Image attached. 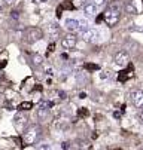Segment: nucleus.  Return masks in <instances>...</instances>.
Wrapping results in <instances>:
<instances>
[{
	"mask_svg": "<svg viewBox=\"0 0 143 150\" xmlns=\"http://www.w3.org/2000/svg\"><path fill=\"white\" fill-rule=\"evenodd\" d=\"M40 134H42V131H40L39 125H30L23 131V140L26 144H34L39 140Z\"/></svg>",
	"mask_w": 143,
	"mask_h": 150,
	"instance_id": "1",
	"label": "nucleus"
},
{
	"mask_svg": "<svg viewBox=\"0 0 143 150\" xmlns=\"http://www.w3.org/2000/svg\"><path fill=\"white\" fill-rule=\"evenodd\" d=\"M119 11H121V9H115V8H112V6L107 8V11L103 13V15H105V23H106V25L113 27V25L118 23V21H119Z\"/></svg>",
	"mask_w": 143,
	"mask_h": 150,
	"instance_id": "2",
	"label": "nucleus"
},
{
	"mask_svg": "<svg viewBox=\"0 0 143 150\" xmlns=\"http://www.w3.org/2000/svg\"><path fill=\"white\" fill-rule=\"evenodd\" d=\"M43 36L42 30L40 28H36V27H30L26 30V42L27 43H36L37 40H40Z\"/></svg>",
	"mask_w": 143,
	"mask_h": 150,
	"instance_id": "3",
	"label": "nucleus"
},
{
	"mask_svg": "<svg viewBox=\"0 0 143 150\" xmlns=\"http://www.w3.org/2000/svg\"><path fill=\"white\" fill-rule=\"evenodd\" d=\"M49 107H52V103H48V101H42L39 104V109H37V117L39 120L45 122L49 116Z\"/></svg>",
	"mask_w": 143,
	"mask_h": 150,
	"instance_id": "4",
	"label": "nucleus"
},
{
	"mask_svg": "<svg viewBox=\"0 0 143 150\" xmlns=\"http://www.w3.org/2000/svg\"><path fill=\"white\" fill-rule=\"evenodd\" d=\"M27 120H28L27 116H26L24 113H21V110H19V113L15 115V117H14V125H15V128H16L19 132H23V131L26 129Z\"/></svg>",
	"mask_w": 143,
	"mask_h": 150,
	"instance_id": "5",
	"label": "nucleus"
},
{
	"mask_svg": "<svg viewBox=\"0 0 143 150\" xmlns=\"http://www.w3.org/2000/svg\"><path fill=\"white\" fill-rule=\"evenodd\" d=\"M130 100H131V103H133L134 107L143 110V91H140V89L133 91V92L130 94Z\"/></svg>",
	"mask_w": 143,
	"mask_h": 150,
	"instance_id": "6",
	"label": "nucleus"
},
{
	"mask_svg": "<svg viewBox=\"0 0 143 150\" xmlns=\"http://www.w3.org/2000/svg\"><path fill=\"white\" fill-rule=\"evenodd\" d=\"M76 43H78V37L75 34H67V36H64L63 39H61V46H63L64 49H67V51L73 49L76 46Z\"/></svg>",
	"mask_w": 143,
	"mask_h": 150,
	"instance_id": "7",
	"label": "nucleus"
},
{
	"mask_svg": "<svg viewBox=\"0 0 143 150\" xmlns=\"http://www.w3.org/2000/svg\"><path fill=\"white\" fill-rule=\"evenodd\" d=\"M80 37H82V40L92 43V42H95V40H97L98 33H97V30H94V28H90V27H88V28H85V30L80 31Z\"/></svg>",
	"mask_w": 143,
	"mask_h": 150,
	"instance_id": "8",
	"label": "nucleus"
},
{
	"mask_svg": "<svg viewBox=\"0 0 143 150\" xmlns=\"http://www.w3.org/2000/svg\"><path fill=\"white\" fill-rule=\"evenodd\" d=\"M113 61H115L116 66H119V67H125V66H128V61H130L128 52H125V51H119V52L115 55Z\"/></svg>",
	"mask_w": 143,
	"mask_h": 150,
	"instance_id": "9",
	"label": "nucleus"
},
{
	"mask_svg": "<svg viewBox=\"0 0 143 150\" xmlns=\"http://www.w3.org/2000/svg\"><path fill=\"white\" fill-rule=\"evenodd\" d=\"M66 28L69 31H80V25H79V19H66Z\"/></svg>",
	"mask_w": 143,
	"mask_h": 150,
	"instance_id": "10",
	"label": "nucleus"
},
{
	"mask_svg": "<svg viewBox=\"0 0 143 150\" xmlns=\"http://www.w3.org/2000/svg\"><path fill=\"white\" fill-rule=\"evenodd\" d=\"M84 13H85V15H88V16L95 15V13H97V6H95L92 2L85 3V5H84Z\"/></svg>",
	"mask_w": 143,
	"mask_h": 150,
	"instance_id": "11",
	"label": "nucleus"
},
{
	"mask_svg": "<svg viewBox=\"0 0 143 150\" xmlns=\"http://www.w3.org/2000/svg\"><path fill=\"white\" fill-rule=\"evenodd\" d=\"M48 34L52 40H55L58 36H60V27L57 24H49L48 25Z\"/></svg>",
	"mask_w": 143,
	"mask_h": 150,
	"instance_id": "12",
	"label": "nucleus"
},
{
	"mask_svg": "<svg viewBox=\"0 0 143 150\" xmlns=\"http://www.w3.org/2000/svg\"><path fill=\"white\" fill-rule=\"evenodd\" d=\"M124 9H125V12H127V13H131V15L137 13V8L134 6V3H133V2H127V3L124 5Z\"/></svg>",
	"mask_w": 143,
	"mask_h": 150,
	"instance_id": "13",
	"label": "nucleus"
},
{
	"mask_svg": "<svg viewBox=\"0 0 143 150\" xmlns=\"http://www.w3.org/2000/svg\"><path fill=\"white\" fill-rule=\"evenodd\" d=\"M33 107V103H30V101H24V103H21L18 105V110H21V112H26V110H30Z\"/></svg>",
	"mask_w": 143,
	"mask_h": 150,
	"instance_id": "14",
	"label": "nucleus"
},
{
	"mask_svg": "<svg viewBox=\"0 0 143 150\" xmlns=\"http://www.w3.org/2000/svg\"><path fill=\"white\" fill-rule=\"evenodd\" d=\"M33 64H34V66H42V64H43V57L39 55V54L33 55Z\"/></svg>",
	"mask_w": 143,
	"mask_h": 150,
	"instance_id": "15",
	"label": "nucleus"
},
{
	"mask_svg": "<svg viewBox=\"0 0 143 150\" xmlns=\"http://www.w3.org/2000/svg\"><path fill=\"white\" fill-rule=\"evenodd\" d=\"M130 71H133V70H130ZM130 71H121L119 73V80L121 82H125L127 77H128V74H130Z\"/></svg>",
	"mask_w": 143,
	"mask_h": 150,
	"instance_id": "16",
	"label": "nucleus"
},
{
	"mask_svg": "<svg viewBox=\"0 0 143 150\" xmlns=\"http://www.w3.org/2000/svg\"><path fill=\"white\" fill-rule=\"evenodd\" d=\"M79 25H80V31L88 28V21L87 19H79Z\"/></svg>",
	"mask_w": 143,
	"mask_h": 150,
	"instance_id": "17",
	"label": "nucleus"
},
{
	"mask_svg": "<svg viewBox=\"0 0 143 150\" xmlns=\"http://www.w3.org/2000/svg\"><path fill=\"white\" fill-rule=\"evenodd\" d=\"M78 115H79L80 117H87V116L90 115V112H88V109H79Z\"/></svg>",
	"mask_w": 143,
	"mask_h": 150,
	"instance_id": "18",
	"label": "nucleus"
},
{
	"mask_svg": "<svg viewBox=\"0 0 143 150\" xmlns=\"http://www.w3.org/2000/svg\"><path fill=\"white\" fill-rule=\"evenodd\" d=\"M84 2L85 0H72V5L75 8H80V6H84Z\"/></svg>",
	"mask_w": 143,
	"mask_h": 150,
	"instance_id": "19",
	"label": "nucleus"
},
{
	"mask_svg": "<svg viewBox=\"0 0 143 150\" xmlns=\"http://www.w3.org/2000/svg\"><path fill=\"white\" fill-rule=\"evenodd\" d=\"M87 70H98V66H97V64H85V66H84Z\"/></svg>",
	"mask_w": 143,
	"mask_h": 150,
	"instance_id": "20",
	"label": "nucleus"
},
{
	"mask_svg": "<svg viewBox=\"0 0 143 150\" xmlns=\"http://www.w3.org/2000/svg\"><path fill=\"white\" fill-rule=\"evenodd\" d=\"M91 2H92V3H94V5H95V6L98 8V6H103L106 0H91Z\"/></svg>",
	"mask_w": 143,
	"mask_h": 150,
	"instance_id": "21",
	"label": "nucleus"
},
{
	"mask_svg": "<svg viewBox=\"0 0 143 150\" xmlns=\"http://www.w3.org/2000/svg\"><path fill=\"white\" fill-rule=\"evenodd\" d=\"M100 76H101V79H106V77H109V76H110V71H109V70H103Z\"/></svg>",
	"mask_w": 143,
	"mask_h": 150,
	"instance_id": "22",
	"label": "nucleus"
},
{
	"mask_svg": "<svg viewBox=\"0 0 143 150\" xmlns=\"http://www.w3.org/2000/svg\"><path fill=\"white\" fill-rule=\"evenodd\" d=\"M61 147H63V149H72V143H69V141H64L63 144H61Z\"/></svg>",
	"mask_w": 143,
	"mask_h": 150,
	"instance_id": "23",
	"label": "nucleus"
},
{
	"mask_svg": "<svg viewBox=\"0 0 143 150\" xmlns=\"http://www.w3.org/2000/svg\"><path fill=\"white\" fill-rule=\"evenodd\" d=\"M5 101H6V95L5 94H0V107L5 104Z\"/></svg>",
	"mask_w": 143,
	"mask_h": 150,
	"instance_id": "24",
	"label": "nucleus"
},
{
	"mask_svg": "<svg viewBox=\"0 0 143 150\" xmlns=\"http://www.w3.org/2000/svg\"><path fill=\"white\" fill-rule=\"evenodd\" d=\"M16 2H18V0H5V3H6V5H15Z\"/></svg>",
	"mask_w": 143,
	"mask_h": 150,
	"instance_id": "25",
	"label": "nucleus"
},
{
	"mask_svg": "<svg viewBox=\"0 0 143 150\" xmlns=\"http://www.w3.org/2000/svg\"><path fill=\"white\" fill-rule=\"evenodd\" d=\"M18 16H19V13H18L16 11H14V12H12V18H15V19H16Z\"/></svg>",
	"mask_w": 143,
	"mask_h": 150,
	"instance_id": "26",
	"label": "nucleus"
},
{
	"mask_svg": "<svg viewBox=\"0 0 143 150\" xmlns=\"http://www.w3.org/2000/svg\"><path fill=\"white\" fill-rule=\"evenodd\" d=\"M54 48H55V45H54V43H51V45H49V52H52V51H54Z\"/></svg>",
	"mask_w": 143,
	"mask_h": 150,
	"instance_id": "27",
	"label": "nucleus"
},
{
	"mask_svg": "<svg viewBox=\"0 0 143 150\" xmlns=\"http://www.w3.org/2000/svg\"><path fill=\"white\" fill-rule=\"evenodd\" d=\"M6 66V61H3V62H0V69H3Z\"/></svg>",
	"mask_w": 143,
	"mask_h": 150,
	"instance_id": "28",
	"label": "nucleus"
},
{
	"mask_svg": "<svg viewBox=\"0 0 143 150\" xmlns=\"http://www.w3.org/2000/svg\"><path fill=\"white\" fill-rule=\"evenodd\" d=\"M85 97H87V94H85V92H82V94H80V95H79V98H82V100H84Z\"/></svg>",
	"mask_w": 143,
	"mask_h": 150,
	"instance_id": "29",
	"label": "nucleus"
},
{
	"mask_svg": "<svg viewBox=\"0 0 143 150\" xmlns=\"http://www.w3.org/2000/svg\"><path fill=\"white\" fill-rule=\"evenodd\" d=\"M39 149H49V146H46V144H43V146H39Z\"/></svg>",
	"mask_w": 143,
	"mask_h": 150,
	"instance_id": "30",
	"label": "nucleus"
},
{
	"mask_svg": "<svg viewBox=\"0 0 143 150\" xmlns=\"http://www.w3.org/2000/svg\"><path fill=\"white\" fill-rule=\"evenodd\" d=\"M140 122H143V110H142V113H140Z\"/></svg>",
	"mask_w": 143,
	"mask_h": 150,
	"instance_id": "31",
	"label": "nucleus"
}]
</instances>
